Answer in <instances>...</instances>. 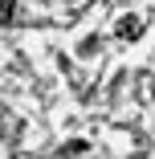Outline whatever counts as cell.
<instances>
[{"label":"cell","instance_id":"1","mask_svg":"<svg viewBox=\"0 0 155 159\" xmlns=\"http://www.w3.org/2000/svg\"><path fill=\"white\" fill-rule=\"evenodd\" d=\"M143 29H147V20H143V16H122V20L114 25V37H118V41H135Z\"/></svg>","mask_w":155,"mask_h":159},{"label":"cell","instance_id":"2","mask_svg":"<svg viewBox=\"0 0 155 159\" xmlns=\"http://www.w3.org/2000/svg\"><path fill=\"white\" fill-rule=\"evenodd\" d=\"M12 8H16V0H0V20H12Z\"/></svg>","mask_w":155,"mask_h":159}]
</instances>
